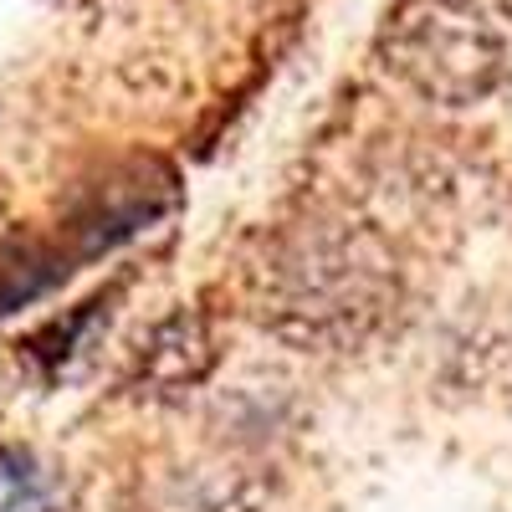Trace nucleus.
I'll list each match as a JSON object with an SVG mask.
<instances>
[{
    "label": "nucleus",
    "mask_w": 512,
    "mask_h": 512,
    "mask_svg": "<svg viewBox=\"0 0 512 512\" xmlns=\"http://www.w3.org/2000/svg\"><path fill=\"white\" fill-rule=\"evenodd\" d=\"M400 303V267L369 226L308 216L282 226L251 272V313L272 338L313 354H349Z\"/></svg>",
    "instance_id": "obj_1"
},
{
    "label": "nucleus",
    "mask_w": 512,
    "mask_h": 512,
    "mask_svg": "<svg viewBox=\"0 0 512 512\" xmlns=\"http://www.w3.org/2000/svg\"><path fill=\"white\" fill-rule=\"evenodd\" d=\"M379 57L441 108H477L512 77V0H395Z\"/></svg>",
    "instance_id": "obj_2"
},
{
    "label": "nucleus",
    "mask_w": 512,
    "mask_h": 512,
    "mask_svg": "<svg viewBox=\"0 0 512 512\" xmlns=\"http://www.w3.org/2000/svg\"><path fill=\"white\" fill-rule=\"evenodd\" d=\"M175 205H180L175 175L154 159H139V164L108 169L103 185H88V195L67 210L57 241L72 251V262H93V256L123 246L128 236L149 231Z\"/></svg>",
    "instance_id": "obj_3"
},
{
    "label": "nucleus",
    "mask_w": 512,
    "mask_h": 512,
    "mask_svg": "<svg viewBox=\"0 0 512 512\" xmlns=\"http://www.w3.org/2000/svg\"><path fill=\"white\" fill-rule=\"evenodd\" d=\"M216 364V338H210V323L190 308H175L169 318H159L149 328V338L139 344V384H149L154 395L164 390H185V384H200Z\"/></svg>",
    "instance_id": "obj_4"
},
{
    "label": "nucleus",
    "mask_w": 512,
    "mask_h": 512,
    "mask_svg": "<svg viewBox=\"0 0 512 512\" xmlns=\"http://www.w3.org/2000/svg\"><path fill=\"white\" fill-rule=\"evenodd\" d=\"M154 512H267V497L241 466L185 461L159 482Z\"/></svg>",
    "instance_id": "obj_5"
},
{
    "label": "nucleus",
    "mask_w": 512,
    "mask_h": 512,
    "mask_svg": "<svg viewBox=\"0 0 512 512\" xmlns=\"http://www.w3.org/2000/svg\"><path fill=\"white\" fill-rule=\"evenodd\" d=\"M72 251L57 236H21L0 246V313H16L72 277Z\"/></svg>",
    "instance_id": "obj_6"
},
{
    "label": "nucleus",
    "mask_w": 512,
    "mask_h": 512,
    "mask_svg": "<svg viewBox=\"0 0 512 512\" xmlns=\"http://www.w3.org/2000/svg\"><path fill=\"white\" fill-rule=\"evenodd\" d=\"M98 318H108V297H93V303H82L67 323H52V328H41L31 344H26V354L41 364V369H62L72 354H77V344H82V333H93V323Z\"/></svg>",
    "instance_id": "obj_7"
},
{
    "label": "nucleus",
    "mask_w": 512,
    "mask_h": 512,
    "mask_svg": "<svg viewBox=\"0 0 512 512\" xmlns=\"http://www.w3.org/2000/svg\"><path fill=\"white\" fill-rule=\"evenodd\" d=\"M0 226H6V190H0Z\"/></svg>",
    "instance_id": "obj_8"
}]
</instances>
